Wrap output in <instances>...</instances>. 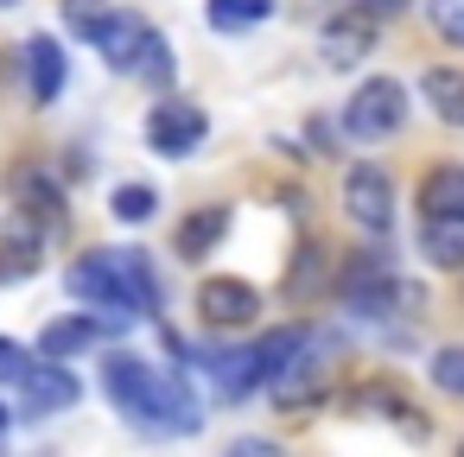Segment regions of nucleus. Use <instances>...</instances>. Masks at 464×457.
Segmentation results:
<instances>
[{
	"instance_id": "ddd939ff",
	"label": "nucleus",
	"mask_w": 464,
	"mask_h": 457,
	"mask_svg": "<svg viewBox=\"0 0 464 457\" xmlns=\"http://www.w3.org/2000/svg\"><path fill=\"white\" fill-rule=\"evenodd\" d=\"M223 235H229V210H223V204H204V210H191V216L179 223L172 248H179V261H204Z\"/></svg>"
},
{
	"instance_id": "f03ea898",
	"label": "nucleus",
	"mask_w": 464,
	"mask_h": 457,
	"mask_svg": "<svg viewBox=\"0 0 464 457\" xmlns=\"http://www.w3.org/2000/svg\"><path fill=\"white\" fill-rule=\"evenodd\" d=\"M64 286L83 299V305H96V311H109L115 318V330H128L147 305H140V292L128 286V273H121V261L115 254H90V261H77L71 273H64Z\"/></svg>"
},
{
	"instance_id": "c85d7f7f",
	"label": "nucleus",
	"mask_w": 464,
	"mask_h": 457,
	"mask_svg": "<svg viewBox=\"0 0 464 457\" xmlns=\"http://www.w3.org/2000/svg\"><path fill=\"white\" fill-rule=\"evenodd\" d=\"M229 457H280V451H274L267 438H236V444H229Z\"/></svg>"
},
{
	"instance_id": "f8f14e48",
	"label": "nucleus",
	"mask_w": 464,
	"mask_h": 457,
	"mask_svg": "<svg viewBox=\"0 0 464 457\" xmlns=\"http://www.w3.org/2000/svg\"><path fill=\"white\" fill-rule=\"evenodd\" d=\"M14 197H20L26 216H39V223H64V185H58L45 166H20V172H14Z\"/></svg>"
},
{
	"instance_id": "f3484780",
	"label": "nucleus",
	"mask_w": 464,
	"mask_h": 457,
	"mask_svg": "<svg viewBox=\"0 0 464 457\" xmlns=\"http://www.w3.org/2000/svg\"><path fill=\"white\" fill-rule=\"evenodd\" d=\"M204 368L217 375V394H223V400H242V394H255V387H261V375H255V356H248V349H210V356H204Z\"/></svg>"
},
{
	"instance_id": "412c9836",
	"label": "nucleus",
	"mask_w": 464,
	"mask_h": 457,
	"mask_svg": "<svg viewBox=\"0 0 464 457\" xmlns=\"http://www.w3.org/2000/svg\"><path fill=\"white\" fill-rule=\"evenodd\" d=\"M324 286V248L318 242H299L293 248V267H286V299H312Z\"/></svg>"
},
{
	"instance_id": "7c9ffc66",
	"label": "nucleus",
	"mask_w": 464,
	"mask_h": 457,
	"mask_svg": "<svg viewBox=\"0 0 464 457\" xmlns=\"http://www.w3.org/2000/svg\"><path fill=\"white\" fill-rule=\"evenodd\" d=\"M0 7H20V0H0Z\"/></svg>"
},
{
	"instance_id": "bb28decb",
	"label": "nucleus",
	"mask_w": 464,
	"mask_h": 457,
	"mask_svg": "<svg viewBox=\"0 0 464 457\" xmlns=\"http://www.w3.org/2000/svg\"><path fill=\"white\" fill-rule=\"evenodd\" d=\"M426 20H432L451 45H464V0H426Z\"/></svg>"
},
{
	"instance_id": "2f4dec72",
	"label": "nucleus",
	"mask_w": 464,
	"mask_h": 457,
	"mask_svg": "<svg viewBox=\"0 0 464 457\" xmlns=\"http://www.w3.org/2000/svg\"><path fill=\"white\" fill-rule=\"evenodd\" d=\"M458 457H464V444H458Z\"/></svg>"
},
{
	"instance_id": "39448f33",
	"label": "nucleus",
	"mask_w": 464,
	"mask_h": 457,
	"mask_svg": "<svg viewBox=\"0 0 464 457\" xmlns=\"http://www.w3.org/2000/svg\"><path fill=\"white\" fill-rule=\"evenodd\" d=\"M90 45L109 58V71H121V77H140L147 52L160 45V33H153L147 20H134V14H109V20L96 26V39H90Z\"/></svg>"
},
{
	"instance_id": "f257e3e1",
	"label": "nucleus",
	"mask_w": 464,
	"mask_h": 457,
	"mask_svg": "<svg viewBox=\"0 0 464 457\" xmlns=\"http://www.w3.org/2000/svg\"><path fill=\"white\" fill-rule=\"evenodd\" d=\"M102 387H109V400H115L134 425H147V432H198V425H204L191 387H185L179 375L147 368L140 356H109V362H102Z\"/></svg>"
},
{
	"instance_id": "b1692460",
	"label": "nucleus",
	"mask_w": 464,
	"mask_h": 457,
	"mask_svg": "<svg viewBox=\"0 0 464 457\" xmlns=\"http://www.w3.org/2000/svg\"><path fill=\"white\" fill-rule=\"evenodd\" d=\"M432 381H439L445 394H458V400H464V343H445V349L432 356Z\"/></svg>"
},
{
	"instance_id": "4468645a",
	"label": "nucleus",
	"mask_w": 464,
	"mask_h": 457,
	"mask_svg": "<svg viewBox=\"0 0 464 457\" xmlns=\"http://www.w3.org/2000/svg\"><path fill=\"white\" fill-rule=\"evenodd\" d=\"M26 71H33V102L52 109L58 90H64V45L58 39H33L26 45Z\"/></svg>"
},
{
	"instance_id": "393cba45",
	"label": "nucleus",
	"mask_w": 464,
	"mask_h": 457,
	"mask_svg": "<svg viewBox=\"0 0 464 457\" xmlns=\"http://www.w3.org/2000/svg\"><path fill=\"white\" fill-rule=\"evenodd\" d=\"M153 204H160V197H153V191H147V185H121V191H115V204H109V210H115V216H121V223H147V216H153Z\"/></svg>"
},
{
	"instance_id": "a211bd4d",
	"label": "nucleus",
	"mask_w": 464,
	"mask_h": 457,
	"mask_svg": "<svg viewBox=\"0 0 464 457\" xmlns=\"http://www.w3.org/2000/svg\"><path fill=\"white\" fill-rule=\"evenodd\" d=\"M420 248L432 267H464V216H420Z\"/></svg>"
},
{
	"instance_id": "9d476101",
	"label": "nucleus",
	"mask_w": 464,
	"mask_h": 457,
	"mask_svg": "<svg viewBox=\"0 0 464 457\" xmlns=\"http://www.w3.org/2000/svg\"><path fill=\"white\" fill-rule=\"evenodd\" d=\"M305 349H312V330H305V324H280V330H267L261 343H248V356H255V375H261V381H280Z\"/></svg>"
},
{
	"instance_id": "dca6fc26",
	"label": "nucleus",
	"mask_w": 464,
	"mask_h": 457,
	"mask_svg": "<svg viewBox=\"0 0 464 457\" xmlns=\"http://www.w3.org/2000/svg\"><path fill=\"white\" fill-rule=\"evenodd\" d=\"M420 96L432 102V115H439L445 128H464V71H451V64H432V71L420 77Z\"/></svg>"
},
{
	"instance_id": "0eeeda50",
	"label": "nucleus",
	"mask_w": 464,
	"mask_h": 457,
	"mask_svg": "<svg viewBox=\"0 0 464 457\" xmlns=\"http://www.w3.org/2000/svg\"><path fill=\"white\" fill-rule=\"evenodd\" d=\"M337 292H343V305H350V311H375V318H382V311L394 305V292H401V286H394L388 254H369V248H362V254H350V267H343Z\"/></svg>"
},
{
	"instance_id": "4be33fe9",
	"label": "nucleus",
	"mask_w": 464,
	"mask_h": 457,
	"mask_svg": "<svg viewBox=\"0 0 464 457\" xmlns=\"http://www.w3.org/2000/svg\"><path fill=\"white\" fill-rule=\"evenodd\" d=\"M115 261H121L128 286L140 292V305L153 311V305H160V280H153V261H147V248H115Z\"/></svg>"
},
{
	"instance_id": "5701e85b",
	"label": "nucleus",
	"mask_w": 464,
	"mask_h": 457,
	"mask_svg": "<svg viewBox=\"0 0 464 457\" xmlns=\"http://www.w3.org/2000/svg\"><path fill=\"white\" fill-rule=\"evenodd\" d=\"M58 14H64V26H71V33L96 39V26L115 14V0H58Z\"/></svg>"
},
{
	"instance_id": "cd10ccee",
	"label": "nucleus",
	"mask_w": 464,
	"mask_h": 457,
	"mask_svg": "<svg viewBox=\"0 0 464 457\" xmlns=\"http://www.w3.org/2000/svg\"><path fill=\"white\" fill-rule=\"evenodd\" d=\"M356 14H369V20H388V14H407V0H356Z\"/></svg>"
},
{
	"instance_id": "c756f323",
	"label": "nucleus",
	"mask_w": 464,
	"mask_h": 457,
	"mask_svg": "<svg viewBox=\"0 0 464 457\" xmlns=\"http://www.w3.org/2000/svg\"><path fill=\"white\" fill-rule=\"evenodd\" d=\"M7 419H14V413H7V406H0V432H7Z\"/></svg>"
},
{
	"instance_id": "1a4fd4ad",
	"label": "nucleus",
	"mask_w": 464,
	"mask_h": 457,
	"mask_svg": "<svg viewBox=\"0 0 464 457\" xmlns=\"http://www.w3.org/2000/svg\"><path fill=\"white\" fill-rule=\"evenodd\" d=\"M96 343H109V324H96V318H52L45 337H39V362H71V356H83Z\"/></svg>"
},
{
	"instance_id": "6ab92c4d",
	"label": "nucleus",
	"mask_w": 464,
	"mask_h": 457,
	"mask_svg": "<svg viewBox=\"0 0 464 457\" xmlns=\"http://www.w3.org/2000/svg\"><path fill=\"white\" fill-rule=\"evenodd\" d=\"M204 20H210L217 33H248V26L274 20V0H210Z\"/></svg>"
},
{
	"instance_id": "7ed1b4c3",
	"label": "nucleus",
	"mask_w": 464,
	"mask_h": 457,
	"mask_svg": "<svg viewBox=\"0 0 464 457\" xmlns=\"http://www.w3.org/2000/svg\"><path fill=\"white\" fill-rule=\"evenodd\" d=\"M401 121H407V90H401L394 77H369V83L350 96V109H343L350 140H388Z\"/></svg>"
},
{
	"instance_id": "6e6552de",
	"label": "nucleus",
	"mask_w": 464,
	"mask_h": 457,
	"mask_svg": "<svg viewBox=\"0 0 464 457\" xmlns=\"http://www.w3.org/2000/svg\"><path fill=\"white\" fill-rule=\"evenodd\" d=\"M198 311H204V324H217V330H236V324H255V311H261V292H255L248 280H229V273H217V280H204V292H198Z\"/></svg>"
},
{
	"instance_id": "a878e982",
	"label": "nucleus",
	"mask_w": 464,
	"mask_h": 457,
	"mask_svg": "<svg viewBox=\"0 0 464 457\" xmlns=\"http://www.w3.org/2000/svg\"><path fill=\"white\" fill-rule=\"evenodd\" d=\"M33 368H39V356H33L26 343H14V337H0V381H14V387H20V381H26Z\"/></svg>"
},
{
	"instance_id": "2eb2a0df",
	"label": "nucleus",
	"mask_w": 464,
	"mask_h": 457,
	"mask_svg": "<svg viewBox=\"0 0 464 457\" xmlns=\"http://www.w3.org/2000/svg\"><path fill=\"white\" fill-rule=\"evenodd\" d=\"M420 216H464V166H432L420 178Z\"/></svg>"
},
{
	"instance_id": "9b49d317",
	"label": "nucleus",
	"mask_w": 464,
	"mask_h": 457,
	"mask_svg": "<svg viewBox=\"0 0 464 457\" xmlns=\"http://www.w3.org/2000/svg\"><path fill=\"white\" fill-rule=\"evenodd\" d=\"M20 394H26V413H64V406H77V375L64 368V362H39L26 381H20Z\"/></svg>"
},
{
	"instance_id": "aec40b11",
	"label": "nucleus",
	"mask_w": 464,
	"mask_h": 457,
	"mask_svg": "<svg viewBox=\"0 0 464 457\" xmlns=\"http://www.w3.org/2000/svg\"><path fill=\"white\" fill-rule=\"evenodd\" d=\"M324 45H331V64H350V58H362V52L375 45V20H369V14L337 20V26L324 33Z\"/></svg>"
},
{
	"instance_id": "20e7f679",
	"label": "nucleus",
	"mask_w": 464,
	"mask_h": 457,
	"mask_svg": "<svg viewBox=\"0 0 464 457\" xmlns=\"http://www.w3.org/2000/svg\"><path fill=\"white\" fill-rule=\"evenodd\" d=\"M343 210H350L369 235H382V229L394 223V178H388L382 166H369V159L350 166V172H343Z\"/></svg>"
},
{
	"instance_id": "423d86ee",
	"label": "nucleus",
	"mask_w": 464,
	"mask_h": 457,
	"mask_svg": "<svg viewBox=\"0 0 464 457\" xmlns=\"http://www.w3.org/2000/svg\"><path fill=\"white\" fill-rule=\"evenodd\" d=\"M204 134H210V121H204V109H191V102H153V115H147V147H153L160 159L198 153Z\"/></svg>"
}]
</instances>
